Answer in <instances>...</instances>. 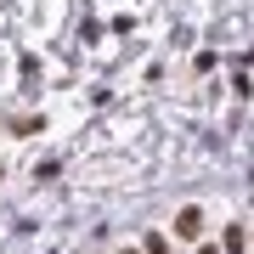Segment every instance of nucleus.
<instances>
[{
	"label": "nucleus",
	"instance_id": "nucleus-1",
	"mask_svg": "<svg viewBox=\"0 0 254 254\" xmlns=\"http://www.w3.org/2000/svg\"><path fill=\"white\" fill-rule=\"evenodd\" d=\"M203 232V215L198 209H181V215H175V237H198Z\"/></svg>",
	"mask_w": 254,
	"mask_h": 254
},
{
	"label": "nucleus",
	"instance_id": "nucleus-2",
	"mask_svg": "<svg viewBox=\"0 0 254 254\" xmlns=\"http://www.w3.org/2000/svg\"><path fill=\"white\" fill-rule=\"evenodd\" d=\"M198 254H220V249H198Z\"/></svg>",
	"mask_w": 254,
	"mask_h": 254
},
{
	"label": "nucleus",
	"instance_id": "nucleus-3",
	"mask_svg": "<svg viewBox=\"0 0 254 254\" xmlns=\"http://www.w3.org/2000/svg\"><path fill=\"white\" fill-rule=\"evenodd\" d=\"M125 254H136V249H125Z\"/></svg>",
	"mask_w": 254,
	"mask_h": 254
}]
</instances>
